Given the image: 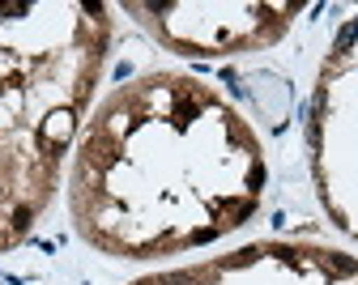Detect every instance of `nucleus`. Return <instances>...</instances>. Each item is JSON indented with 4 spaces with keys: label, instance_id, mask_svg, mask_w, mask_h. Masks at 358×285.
Listing matches in <instances>:
<instances>
[{
    "label": "nucleus",
    "instance_id": "1",
    "mask_svg": "<svg viewBox=\"0 0 358 285\" xmlns=\"http://www.w3.org/2000/svg\"><path fill=\"white\" fill-rule=\"evenodd\" d=\"M268 158L239 107L192 73L115 85L85 119L69 166L77 234L111 260H166L256 217Z\"/></svg>",
    "mask_w": 358,
    "mask_h": 285
},
{
    "label": "nucleus",
    "instance_id": "2",
    "mask_svg": "<svg viewBox=\"0 0 358 285\" xmlns=\"http://www.w3.org/2000/svg\"><path fill=\"white\" fill-rule=\"evenodd\" d=\"M115 38L99 0L0 5V256L43 221Z\"/></svg>",
    "mask_w": 358,
    "mask_h": 285
},
{
    "label": "nucleus",
    "instance_id": "3",
    "mask_svg": "<svg viewBox=\"0 0 358 285\" xmlns=\"http://www.w3.org/2000/svg\"><path fill=\"white\" fill-rule=\"evenodd\" d=\"M307 149L329 221L358 243V9L337 30L316 73Z\"/></svg>",
    "mask_w": 358,
    "mask_h": 285
},
{
    "label": "nucleus",
    "instance_id": "4",
    "mask_svg": "<svg viewBox=\"0 0 358 285\" xmlns=\"http://www.w3.org/2000/svg\"><path fill=\"white\" fill-rule=\"evenodd\" d=\"M166 52L217 60V56H248L282 43V34L303 13L299 0L290 5H239V0H162V5H124Z\"/></svg>",
    "mask_w": 358,
    "mask_h": 285
},
{
    "label": "nucleus",
    "instance_id": "5",
    "mask_svg": "<svg viewBox=\"0 0 358 285\" xmlns=\"http://www.w3.org/2000/svg\"><path fill=\"white\" fill-rule=\"evenodd\" d=\"M132 285H358V256L324 243L264 239L184 268H162Z\"/></svg>",
    "mask_w": 358,
    "mask_h": 285
}]
</instances>
